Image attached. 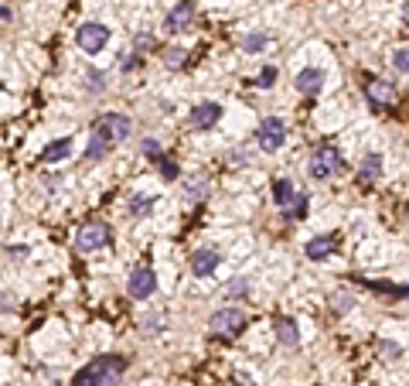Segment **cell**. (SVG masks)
<instances>
[{"label":"cell","instance_id":"obj_21","mask_svg":"<svg viewBox=\"0 0 409 386\" xmlns=\"http://www.w3.org/2000/svg\"><path fill=\"white\" fill-rule=\"evenodd\" d=\"M358 175H362V181H376L378 175H382V154H369L362 168H358Z\"/></svg>","mask_w":409,"mask_h":386},{"label":"cell","instance_id":"obj_9","mask_svg":"<svg viewBox=\"0 0 409 386\" xmlns=\"http://www.w3.org/2000/svg\"><path fill=\"white\" fill-rule=\"evenodd\" d=\"M396 86L392 82H385V79H369L365 82V99H369V106H376V110H385V106H392L396 103Z\"/></svg>","mask_w":409,"mask_h":386},{"label":"cell","instance_id":"obj_4","mask_svg":"<svg viewBox=\"0 0 409 386\" xmlns=\"http://www.w3.org/2000/svg\"><path fill=\"white\" fill-rule=\"evenodd\" d=\"M93 130L102 133L109 144H120V140H126V137L133 133V120H130L126 113H102L93 124Z\"/></svg>","mask_w":409,"mask_h":386},{"label":"cell","instance_id":"obj_18","mask_svg":"<svg viewBox=\"0 0 409 386\" xmlns=\"http://www.w3.org/2000/svg\"><path fill=\"white\" fill-rule=\"evenodd\" d=\"M293 198H297L293 185H290L286 178H277V181H273V202H277L280 209H290V205H293Z\"/></svg>","mask_w":409,"mask_h":386},{"label":"cell","instance_id":"obj_30","mask_svg":"<svg viewBox=\"0 0 409 386\" xmlns=\"http://www.w3.org/2000/svg\"><path fill=\"white\" fill-rule=\"evenodd\" d=\"M89 82H93V86H89L93 93H102V82H106V75H102V72H93V68H89Z\"/></svg>","mask_w":409,"mask_h":386},{"label":"cell","instance_id":"obj_15","mask_svg":"<svg viewBox=\"0 0 409 386\" xmlns=\"http://www.w3.org/2000/svg\"><path fill=\"white\" fill-rule=\"evenodd\" d=\"M154 195H147V192H133L130 198H126V212L133 216V219H144V216H151V209H154Z\"/></svg>","mask_w":409,"mask_h":386},{"label":"cell","instance_id":"obj_5","mask_svg":"<svg viewBox=\"0 0 409 386\" xmlns=\"http://www.w3.org/2000/svg\"><path fill=\"white\" fill-rule=\"evenodd\" d=\"M75 41H79V48H82V52L95 55V52H102V48H106V41H109V28H106V24H99V21H86V24L75 31Z\"/></svg>","mask_w":409,"mask_h":386},{"label":"cell","instance_id":"obj_6","mask_svg":"<svg viewBox=\"0 0 409 386\" xmlns=\"http://www.w3.org/2000/svg\"><path fill=\"white\" fill-rule=\"evenodd\" d=\"M154 290H157V274H154L151 267H137V270L126 277V294L137 297V301H147Z\"/></svg>","mask_w":409,"mask_h":386},{"label":"cell","instance_id":"obj_19","mask_svg":"<svg viewBox=\"0 0 409 386\" xmlns=\"http://www.w3.org/2000/svg\"><path fill=\"white\" fill-rule=\"evenodd\" d=\"M109 147H113V144H109L102 133H95V130H93V137H89V147H86V158H89V161H102V158L109 154Z\"/></svg>","mask_w":409,"mask_h":386},{"label":"cell","instance_id":"obj_24","mask_svg":"<svg viewBox=\"0 0 409 386\" xmlns=\"http://www.w3.org/2000/svg\"><path fill=\"white\" fill-rule=\"evenodd\" d=\"M284 212H286V219H300V216L307 212V195H300V192H297V198H293V205H290V209H284Z\"/></svg>","mask_w":409,"mask_h":386},{"label":"cell","instance_id":"obj_13","mask_svg":"<svg viewBox=\"0 0 409 386\" xmlns=\"http://www.w3.org/2000/svg\"><path fill=\"white\" fill-rule=\"evenodd\" d=\"M293 86H297V93H304V96H317L321 86H324V72H321V68H304V72L293 79Z\"/></svg>","mask_w":409,"mask_h":386},{"label":"cell","instance_id":"obj_31","mask_svg":"<svg viewBox=\"0 0 409 386\" xmlns=\"http://www.w3.org/2000/svg\"><path fill=\"white\" fill-rule=\"evenodd\" d=\"M246 288H249L246 281H236V284H229V288H225V294H229V297H242V294H246Z\"/></svg>","mask_w":409,"mask_h":386},{"label":"cell","instance_id":"obj_25","mask_svg":"<svg viewBox=\"0 0 409 386\" xmlns=\"http://www.w3.org/2000/svg\"><path fill=\"white\" fill-rule=\"evenodd\" d=\"M242 48H246V52H259V48H266V34H246V38H242Z\"/></svg>","mask_w":409,"mask_h":386},{"label":"cell","instance_id":"obj_14","mask_svg":"<svg viewBox=\"0 0 409 386\" xmlns=\"http://www.w3.org/2000/svg\"><path fill=\"white\" fill-rule=\"evenodd\" d=\"M72 154V137H59V140H52L45 151H41V164H59L65 161Z\"/></svg>","mask_w":409,"mask_h":386},{"label":"cell","instance_id":"obj_10","mask_svg":"<svg viewBox=\"0 0 409 386\" xmlns=\"http://www.w3.org/2000/svg\"><path fill=\"white\" fill-rule=\"evenodd\" d=\"M219 120H222V106L219 103H198V106L188 113V124L194 130H208V127H215Z\"/></svg>","mask_w":409,"mask_h":386},{"label":"cell","instance_id":"obj_23","mask_svg":"<svg viewBox=\"0 0 409 386\" xmlns=\"http://www.w3.org/2000/svg\"><path fill=\"white\" fill-rule=\"evenodd\" d=\"M140 147H144V154H147V158H154V161H164V147H160L157 137H147V140H144Z\"/></svg>","mask_w":409,"mask_h":386},{"label":"cell","instance_id":"obj_8","mask_svg":"<svg viewBox=\"0 0 409 386\" xmlns=\"http://www.w3.org/2000/svg\"><path fill=\"white\" fill-rule=\"evenodd\" d=\"M286 140V124L280 117H266L263 124H259V147L266 151V154H273V151H280Z\"/></svg>","mask_w":409,"mask_h":386},{"label":"cell","instance_id":"obj_7","mask_svg":"<svg viewBox=\"0 0 409 386\" xmlns=\"http://www.w3.org/2000/svg\"><path fill=\"white\" fill-rule=\"evenodd\" d=\"M109 243V225L106 223H86L79 229V236H75V246L82 250V253H95V250H102Z\"/></svg>","mask_w":409,"mask_h":386},{"label":"cell","instance_id":"obj_26","mask_svg":"<svg viewBox=\"0 0 409 386\" xmlns=\"http://www.w3.org/2000/svg\"><path fill=\"white\" fill-rule=\"evenodd\" d=\"M273 79H277V68H273V65H266V68L259 72V79H256V82H259V89H270V86H273Z\"/></svg>","mask_w":409,"mask_h":386},{"label":"cell","instance_id":"obj_16","mask_svg":"<svg viewBox=\"0 0 409 386\" xmlns=\"http://www.w3.org/2000/svg\"><path fill=\"white\" fill-rule=\"evenodd\" d=\"M277 339H280V346H286V349H297V346H300L297 322H293V318H280V322H277Z\"/></svg>","mask_w":409,"mask_h":386},{"label":"cell","instance_id":"obj_33","mask_svg":"<svg viewBox=\"0 0 409 386\" xmlns=\"http://www.w3.org/2000/svg\"><path fill=\"white\" fill-rule=\"evenodd\" d=\"M10 257H21V260H24V257H28V246H10Z\"/></svg>","mask_w":409,"mask_h":386},{"label":"cell","instance_id":"obj_32","mask_svg":"<svg viewBox=\"0 0 409 386\" xmlns=\"http://www.w3.org/2000/svg\"><path fill=\"white\" fill-rule=\"evenodd\" d=\"M351 308V294H334V311H348Z\"/></svg>","mask_w":409,"mask_h":386},{"label":"cell","instance_id":"obj_1","mask_svg":"<svg viewBox=\"0 0 409 386\" xmlns=\"http://www.w3.org/2000/svg\"><path fill=\"white\" fill-rule=\"evenodd\" d=\"M126 369H130L126 355H99L72 376V386H116Z\"/></svg>","mask_w":409,"mask_h":386},{"label":"cell","instance_id":"obj_2","mask_svg":"<svg viewBox=\"0 0 409 386\" xmlns=\"http://www.w3.org/2000/svg\"><path fill=\"white\" fill-rule=\"evenodd\" d=\"M341 168H345L341 151H338V147H331V144H324V147H317L314 154H311L307 175H311L314 181H327V178H331V175H338Z\"/></svg>","mask_w":409,"mask_h":386},{"label":"cell","instance_id":"obj_12","mask_svg":"<svg viewBox=\"0 0 409 386\" xmlns=\"http://www.w3.org/2000/svg\"><path fill=\"white\" fill-rule=\"evenodd\" d=\"M191 17H194V3H191V0H181V3L164 17V31H171V34L185 31V28L191 24Z\"/></svg>","mask_w":409,"mask_h":386},{"label":"cell","instance_id":"obj_28","mask_svg":"<svg viewBox=\"0 0 409 386\" xmlns=\"http://www.w3.org/2000/svg\"><path fill=\"white\" fill-rule=\"evenodd\" d=\"M133 45H137V52H147V48H154V45H157V41H154V34H137V41H133Z\"/></svg>","mask_w":409,"mask_h":386},{"label":"cell","instance_id":"obj_11","mask_svg":"<svg viewBox=\"0 0 409 386\" xmlns=\"http://www.w3.org/2000/svg\"><path fill=\"white\" fill-rule=\"evenodd\" d=\"M219 250H208V246H201V250H194V257H191V274L194 277H212L215 270H219Z\"/></svg>","mask_w":409,"mask_h":386},{"label":"cell","instance_id":"obj_27","mask_svg":"<svg viewBox=\"0 0 409 386\" xmlns=\"http://www.w3.org/2000/svg\"><path fill=\"white\" fill-rule=\"evenodd\" d=\"M392 65H396L399 72H406L409 75V48H399V52L392 55Z\"/></svg>","mask_w":409,"mask_h":386},{"label":"cell","instance_id":"obj_22","mask_svg":"<svg viewBox=\"0 0 409 386\" xmlns=\"http://www.w3.org/2000/svg\"><path fill=\"white\" fill-rule=\"evenodd\" d=\"M188 62V48H164V65L167 68H181Z\"/></svg>","mask_w":409,"mask_h":386},{"label":"cell","instance_id":"obj_20","mask_svg":"<svg viewBox=\"0 0 409 386\" xmlns=\"http://www.w3.org/2000/svg\"><path fill=\"white\" fill-rule=\"evenodd\" d=\"M205 192H208V178H205V175H191V178H185V195H188L191 202L205 198Z\"/></svg>","mask_w":409,"mask_h":386},{"label":"cell","instance_id":"obj_3","mask_svg":"<svg viewBox=\"0 0 409 386\" xmlns=\"http://www.w3.org/2000/svg\"><path fill=\"white\" fill-rule=\"evenodd\" d=\"M208 328H212V335H219V339H236V335L246 328V315L229 304V308H219V311L208 318Z\"/></svg>","mask_w":409,"mask_h":386},{"label":"cell","instance_id":"obj_29","mask_svg":"<svg viewBox=\"0 0 409 386\" xmlns=\"http://www.w3.org/2000/svg\"><path fill=\"white\" fill-rule=\"evenodd\" d=\"M160 175H164L167 181H174V178H178V164L174 161H160Z\"/></svg>","mask_w":409,"mask_h":386},{"label":"cell","instance_id":"obj_17","mask_svg":"<svg viewBox=\"0 0 409 386\" xmlns=\"http://www.w3.org/2000/svg\"><path fill=\"white\" fill-rule=\"evenodd\" d=\"M331 250H334V236H314V239H307V246H304V253L311 260H324Z\"/></svg>","mask_w":409,"mask_h":386}]
</instances>
